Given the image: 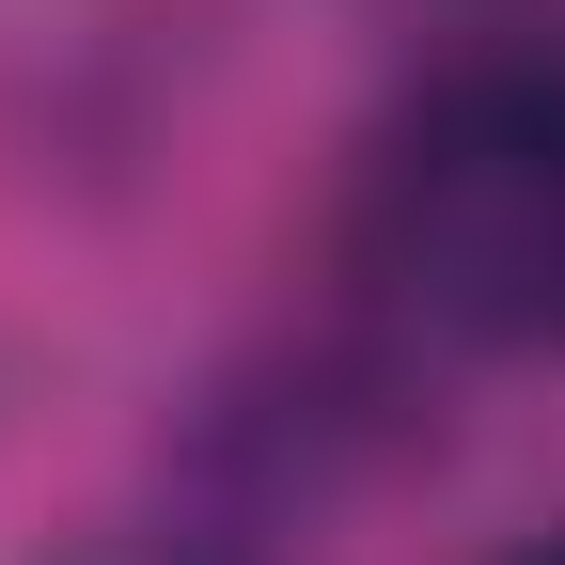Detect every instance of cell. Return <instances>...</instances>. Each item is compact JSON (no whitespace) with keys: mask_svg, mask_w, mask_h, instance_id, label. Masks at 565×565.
Masks as SVG:
<instances>
[{"mask_svg":"<svg viewBox=\"0 0 565 565\" xmlns=\"http://www.w3.org/2000/svg\"><path fill=\"white\" fill-rule=\"evenodd\" d=\"M503 565H565V519H550V534H519V550H503Z\"/></svg>","mask_w":565,"mask_h":565,"instance_id":"obj_2","label":"cell"},{"mask_svg":"<svg viewBox=\"0 0 565 565\" xmlns=\"http://www.w3.org/2000/svg\"><path fill=\"white\" fill-rule=\"evenodd\" d=\"M362 267L424 330L565 345V47L456 63L362 158Z\"/></svg>","mask_w":565,"mask_h":565,"instance_id":"obj_1","label":"cell"}]
</instances>
